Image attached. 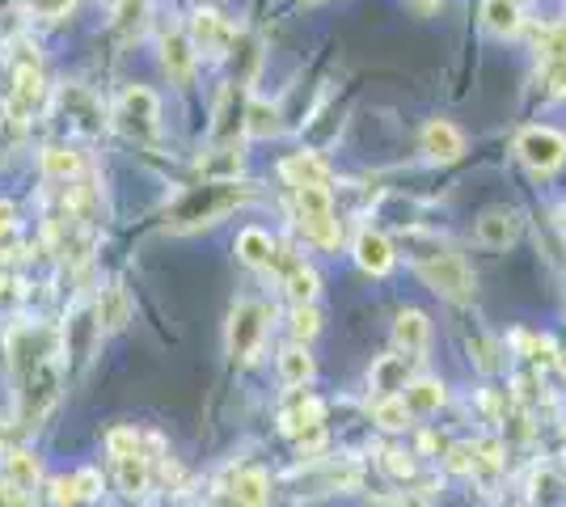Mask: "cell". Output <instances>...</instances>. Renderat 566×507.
<instances>
[{
    "mask_svg": "<svg viewBox=\"0 0 566 507\" xmlns=\"http://www.w3.org/2000/svg\"><path fill=\"white\" fill-rule=\"evenodd\" d=\"M271 499V483L262 469H241L233 478V504L237 507H266Z\"/></svg>",
    "mask_w": 566,
    "mask_h": 507,
    "instance_id": "cell-19",
    "label": "cell"
},
{
    "mask_svg": "<svg viewBox=\"0 0 566 507\" xmlns=\"http://www.w3.org/2000/svg\"><path fill=\"white\" fill-rule=\"evenodd\" d=\"M427 342H431V321H427V314H419V309H401L398 321H394V347L419 360V356L427 351Z\"/></svg>",
    "mask_w": 566,
    "mask_h": 507,
    "instance_id": "cell-14",
    "label": "cell"
},
{
    "mask_svg": "<svg viewBox=\"0 0 566 507\" xmlns=\"http://www.w3.org/2000/svg\"><path fill=\"white\" fill-rule=\"evenodd\" d=\"M237 166H241V152H233V148H220L212 161H203L208 173H237Z\"/></svg>",
    "mask_w": 566,
    "mask_h": 507,
    "instance_id": "cell-33",
    "label": "cell"
},
{
    "mask_svg": "<svg viewBox=\"0 0 566 507\" xmlns=\"http://www.w3.org/2000/svg\"><path fill=\"white\" fill-rule=\"evenodd\" d=\"M296 191V229L317 250H334L343 242V224L334 220L331 187H292Z\"/></svg>",
    "mask_w": 566,
    "mask_h": 507,
    "instance_id": "cell-3",
    "label": "cell"
},
{
    "mask_svg": "<svg viewBox=\"0 0 566 507\" xmlns=\"http://www.w3.org/2000/svg\"><path fill=\"white\" fill-rule=\"evenodd\" d=\"M516 237H520V216L512 208H486L478 216V242L486 245V250H507V245H516Z\"/></svg>",
    "mask_w": 566,
    "mask_h": 507,
    "instance_id": "cell-11",
    "label": "cell"
},
{
    "mask_svg": "<svg viewBox=\"0 0 566 507\" xmlns=\"http://www.w3.org/2000/svg\"><path fill=\"white\" fill-rule=\"evenodd\" d=\"M43 106H48L43 68H39V60H25V64H18V73H13V89H9L4 110H9V119H34Z\"/></svg>",
    "mask_w": 566,
    "mask_h": 507,
    "instance_id": "cell-7",
    "label": "cell"
},
{
    "mask_svg": "<svg viewBox=\"0 0 566 507\" xmlns=\"http://www.w3.org/2000/svg\"><path fill=\"white\" fill-rule=\"evenodd\" d=\"M401 398H406V406L415 414H431L444 406V385L440 381H410Z\"/></svg>",
    "mask_w": 566,
    "mask_h": 507,
    "instance_id": "cell-26",
    "label": "cell"
},
{
    "mask_svg": "<svg viewBox=\"0 0 566 507\" xmlns=\"http://www.w3.org/2000/svg\"><path fill=\"white\" fill-rule=\"evenodd\" d=\"M190 43H195V51H203V55H229V47L237 43V30L216 9H199L195 13V22H190Z\"/></svg>",
    "mask_w": 566,
    "mask_h": 507,
    "instance_id": "cell-8",
    "label": "cell"
},
{
    "mask_svg": "<svg viewBox=\"0 0 566 507\" xmlns=\"http://www.w3.org/2000/svg\"><path fill=\"white\" fill-rule=\"evenodd\" d=\"M423 152L431 157V161H440V166H449V161H461V152H465V136L457 131V123L431 119L423 127Z\"/></svg>",
    "mask_w": 566,
    "mask_h": 507,
    "instance_id": "cell-12",
    "label": "cell"
},
{
    "mask_svg": "<svg viewBox=\"0 0 566 507\" xmlns=\"http://www.w3.org/2000/svg\"><path fill=\"white\" fill-rule=\"evenodd\" d=\"M43 173H48L51 182H76L81 157H76L69 145H48L43 148Z\"/></svg>",
    "mask_w": 566,
    "mask_h": 507,
    "instance_id": "cell-22",
    "label": "cell"
},
{
    "mask_svg": "<svg viewBox=\"0 0 566 507\" xmlns=\"http://www.w3.org/2000/svg\"><path fill=\"white\" fill-rule=\"evenodd\" d=\"M373 419H377L385 432H406V427H410V419H415V411L406 406V398H401V393H380L377 402H373Z\"/></svg>",
    "mask_w": 566,
    "mask_h": 507,
    "instance_id": "cell-20",
    "label": "cell"
},
{
    "mask_svg": "<svg viewBox=\"0 0 566 507\" xmlns=\"http://www.w3.org/2000/svg\"><path fill=\"white\" fill-rule=\"evenodd\" d=\"M516 507H533V504H516Z\"/></svg>",
    "mask_w": 566,
    "mask_h": 507,
    "instance_id": "cell-40",
    "label": "cell"
},
{
    "mask_svg": "<svg viewBox=\"0 0 566 507\" xmlns=\"http://www.w3.org/2000/svg\"><path fill=\"white\" fill-rule=\"evenodd\" d=\"M275 254H280V245H275V237H271L266 229H241V233H237V258L245 266L271 271V266H275Z\"/></svg>",
    "mask_w": 566,
    "mask_h": 507,
    "instance_id": "cell-15",
    "label": "cell"
},
{
    "mask_svg": "<svg viewBox=\"0 0 566 507\" xmlns=\"http://www.w3.org/2000/svg\"><path fill=\"white\" fill-rule=\"evenodd\" d=\"M25 9L39 13V18H64L72 9V0H25Z\"/></svg>",
    "mask_w": 566,
    "mask_h": 507,
    "instance_id": "cell-34",
    "label": "cell"
},
{
    "mask_svg": "<svg viewBox=\"0 0 566 507\" xmlns=\"http://www.w3.org/2000/svg\"><path fill=\"white\" fill-rule=\"evenodd\" d=\"M118 486H123L127 495H140L144 486H148V469H144V457H123V461H118Z\"/></svg>",
    "mask_w": 566,
    "mask_h": 507,
    "instance_id": "cell-27",
    "label": "cell"
},
{
    "mask_svg": "<svg viewBox=\"0 0 566 507\" xmlns=\"http://www.w3.org/2000/svg\"><path fill=\"white\" fill-rule=\"evenodd\" d=\"M542 89L549 97H566V60H542Z\"/></svg>",
    "mask_w": 566,
    "mask_h": 507,
    "instance_id": "cell-29",
    "label": "cell"
},
{
    "mask_svg": "<svg viewBox=\"0 0 566 507\" xmlns=\"http://www.w3.org/2000/svg\"><path fill=\"white\" fill-rule=\"evenodd\" d=\"M410 4H415L419 13H436V9H440V0H410Z\"/></svg>",
    "mask_w": 566,
    "mask_h": 507,
    "instance_id": "cell-39",
    "label": "cell"
},
{
    "mask_svg": "<svg viewBox=\"0 0 566 507\" xmlns=\"http://www.w3.org/2000/svg\"><path fill=\"white\" fill-rule=\"evenodd\" d=\"M482 25L495 34V39H516L524 30V9L520 0H482Z\"/></svg>",
    "mask_w": 566,
    "mask_h": 507,
    "instance_id": "cell-16",
    "label": "cell"
},
{
    "mask_svg": "<svg viewBox=\"0 0 566 507\" xmlns=\"http://www.w3.org/2000/svg\"><path fill=\"white\" fill-rule=\"evenodd\" d=\"M69 486H72V504H81V499H97L102 478H97L94 469H81V474H72L69 478Z\"/></svg>",
    "mask_w": 566,
    "mask_h": 507,
    "instance_id": "cell-31",
    "label": "cell"
},
{
    "mask_svg": "<svg viewBox=\"0 0 566 507\" xmlns=\"http://www.w3.org/2000/svg\"><path fill=\"white\" fill-rule=\"evenodd\" d=\"M542 60H566V22L542 34Z\"/></svg>",
    "mask_w": 566,
    "mask_h": 507,
    "instance_id": "cell-32",
    "label": "cell"
},
{
    "mask_svg": "<svg viewBox=\"0 0 566 507\" xmlns=\"http://www.w3.org/2000/svg\"><path fill=\"white\" fill-rule=\"evenodd\" d=\"M385 465H389V469H394V474H410V457H406V453H385Z\"/></svg>",
    "mask_w": 566,
    "mask_h": 507,
    "instance_id": "cell-37",
    "label": "cell"
},
{
    "mask_svg": "<svg viewBox=\"0 0 566 507\" xmlns=\"http://www.w3.org/2000/svg\"><path fill=\"white\" fill-rule=\"evenodd\" d=\"M401 507H431V499H423V495H415V490H410V495L401 499Z\"/></svg>",
    "mask_w": 566,
    "mask_h": 507,
    "instance_id": "cell-38",
    "label": "cell"
},
{
    "mask_svg": "<svg viewBox=\"0 0 566 507\" xmlns=\"http://www.w3.org/2000/svg\"><path fill=\"white\" fill-rule=\"evenodd\" d=\"M132 317V305H127V288L123 284H106L102 296H97V326L106 330H123Z\"/></svg>",
    "mask_w": 566,
    "mask_h": 507,
    "instance_id": "cell-17",
    "label": "cell"
},
{
    "mask_svg": "<svg viewBox=\"0 0 566 507\" xmlns=\"http://www.w3.org/2000/svg\"><path fill=\"white\" fill-rule=\"evenodd\" d=\"M516 157L533 173H554L566 161V136L554 127H524L516 136Z\"/></svg>",
    "mask_w": 566,
    "mask_h": 507,
    "instance_id": "cell-4",
    "label": "cell"
},
{
    "mask_svg": "<svg viewBox=\"0 0 566 507\" xmlns=\"http://www.w3.org/2000/svg\"><path fill=\"white\" fill-rule=\"evenodd\" d=\"M157 119H161V102H157L153 89L132 85L127 94L118 97V106H115L118 131H127V136H136V140H148V136L157 131Z\"/></svg>",
    "mask_w": 566,
    "mask_h": 507,
    "instance_id": "cell-6",
    "label": "cell"
},
{
    "mask_svg": "<svg viewBox=\"0 0 566 507\" xmlns=\"http://www.w3.org/2000/svg\"><path fill=\"white\" fill-rule=\"evenodd\" d=\"M4 478L18 486V490H34V483L43 478L39 457H34V453H25V448H13V453L4 457Z\"/></svg>",
    "mask_w": 566,
    "mask_h": 507,
    "instance_id": "cell-23",
    "label": "cell"
},
{
    "mask_svg": "<svg viewBox=\"0 0 566 507\" xmlns=\"http://www.w3.org/2000/svg\"><path fill=\"white\" fill-rule=\"evenodd\" d=\"M406 250H410V263L419 266V275L427 279V288H436L444 300H457V305L473 300V271L440 237L406 233Z\"/></svg>",
    "mask_w": 566,
    "mask_h": 507,
    "instance_id": "cell-1",
    "label": "cell"
},
{
    "mask_svg": "<svg viewBox=\"0 0 566 507\" xmlns=\"http://www.w3.org/2000/svg\"><path fill=\"white\" fill-rule=\"evenodd\" d=\"M195 43H190L187 30H169L166 39H161V64H166V73L174 85H190V76H195Z\"/></svg>",
    "mask_w": 566,
    "mask_h": 507,
    "instance_id": "cell-9",
    "label": "cell"
},
{
    "mask_svg": "<svg viewBox=\"0 0 566 507\" xmlns=\"http://www.w3.org/2000/svg\"><path fill=\"white\" fill-rule=\"evenodd\" d=\"M22 495H25V490H18V486L9 483V478L0 483V507H22Z\"/></svg>",
    "mask_w": 566,
    "mask_h": 507,
    "instance_id": "cell-36",
    "label": "cell"
},
{
    "mask_svg": "<svg viewBox=\"0 0 566 507\" xmlns=\"http://www.w3.org/2000/svg\"><path fill=\"white\" fill-rule=\"evenodd\" d=\"M317 292H322V275H317L313 266L308 263L287 266V296H292L296 305H313V300H317Z\"/></svg>",
    "mask_w": 566,
    "mask_h": 507,
    "instance_id": "cell-24",
    "label": "cell"
},
{
    "mask_svg": "<svg viewBox=\"0 0 566 507\" xmlns=\"http://www.w3.org/2000/svg\"><path fill=\"white\" fill-rule=\"evenodd\" d=\"M394 242L385 237V233H377V229H359V237H355V263L364 266L368 275H389L394 271Z\"/></svg>",
    "mask_w": 566,
    "mask_h": 507,
    "instance_id": "cell-10",
    "label": "cell"
},
{
    "mask_svg": "<svg viewBox=\"0 0 566 507\" xmlns=\"http://www.w3.org/2000/svg\"><path fill=\"white\" fill-rule=\"evenodd\" d=\"M106 448H111L115 461L140 457V432H136V427H115V432L106 435Z\"/></svg>",
    "mask_w": 566,
    "mask_h": 507,
    "instance_id": "cell-28",
    "label": "cell"
},
{
    "mask_svg": "<svg viewBox=\"0 0 566 507\" xmlns=\"http://www.w3.org/2000/svg\"><path fill=\"white\" fill-rule=\"evenodd\" d=\"M317 330H322V317H317V309H313V305H296V309H292V335L301 338V342H308Z\"/></svg>",
    "mask_w": 566,
    "mask_h": 507,
    "instance_id": "cell-30",
    "label": "cell"
},
{
    "mask_svg": "<svg viewBox=\"0 0 566 507\" xmlns=\"http://www.w3.org/2000/svg\"><path fill=\"white\" fill-rule=\"evenodd\" d=\"M415 356H385V360L373 368V389H380V393H398V389L410 385V363Z\"/></svg>",
    "mask_w": 566,
    "mask_h": 507,
    "instance_id": "cell-21",
    "label": "cell"
},
{
    "mask_svg": "<svg viewBox=\"0 0 566 507\" xmlns=\"http://www.w3.org/2000/svg\"><path fill=\"white\" fill-rule=\"evenodd\" d=\"M245 187L237 182V178H216V182H208L203 191H195L174 212V229H195V224H216L220 216H229L237 203H245Z\"/></svg>",
    "mask_w": 566,
    "mask_h": 507,
    "instance_id": "cell-2",
    "label": "cell"
},
{
    "mask_svg": "<svg viewBox=\"0 0 566 507\" xmlns=\"http://www.w3.org/2000/svg\"><path fill=\"white\" fill-rule=\"evenodd\" d=\"M280 381L287 389H305L313 381V356H308L301 342H292V347L280 351Z\"/></svg>",
    "mask_w": 566,
    "mask_h": 507,
    "instance_id": "cell-18",
    "label": "cell"
},
{
    "mask_svg": "<svg viewBox=\"0 0 566 507\" xmlns=\"http://www.w3.org/2000/svg\"><path fill=\"white\" fill-rule=\"evenodd\" d=\"M280 173L287 187H331V166L317 152H292V157H283Z\"/></svg>",
    "mask_w": 566,
    "mask_h": 507,
    "instance_id": "cell-13",
    "label": "cell"
},
{
    "mask_svg": "<svg viewBox=\"0 0 566 507\" xmlns=\"http://www.w3.org/2000/svg\"><path fill=\"white\" fill-rule=\"evenodd\" d=\"M262 338H266V309L259 300H241L229 317V356L241 363H250L259 356Z\"/></svg>",
    "mask_w": 566,
    "mask_h": 507,
    "instance_id": "cell-5",
    "label": "cell"
},
{
    "mask_svg": "<svg viewBox=\"0 0 566 507\" xmlns=\"http://www.w3.org/2000/svg\"><path fill=\"white\" fill-rule=\"evenodd\" d=\"M13 229H18V212H13V203H0V242H9V237H13Z\"/></svg>",
    "mask_w": 566,
    "mask_h": 507,
    "instance_id": "cell-35",
    "label": "cell"
},
{
    "mask_svg": "<svg viewBox=\"0 0 566 507\" xmlns=\"http://www.w3.org/2000/svg\"><path fill=\"white\" fill-rule=\"evenodd\" d=\"M241 123H245L250 136H275L280 131V110L271 102H262V97H250L245 110H241Z\"/></svg>",
    "mask_w": 566,
    "mask_h": 507,
    "instance_id": "cell-25",
    "label": "cell"
}]
</instances>
